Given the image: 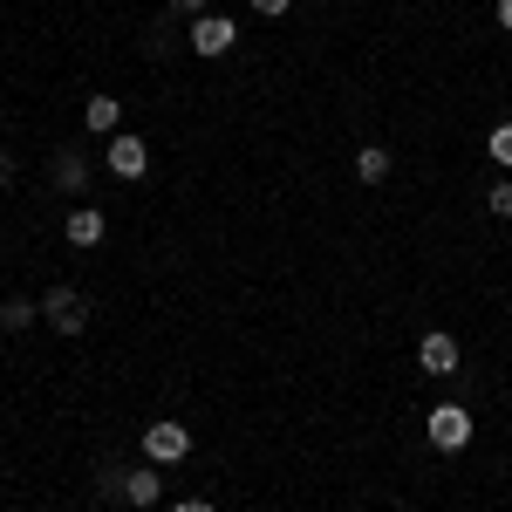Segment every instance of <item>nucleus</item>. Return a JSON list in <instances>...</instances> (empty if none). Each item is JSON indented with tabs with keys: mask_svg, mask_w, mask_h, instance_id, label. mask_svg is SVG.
<instances>
[{
	"mask_svg": "<svg viewBox=\"0 0 512 512\" xmlns=\"http://www.w3.org/2000/svg\"><path fill=\"white\" fill-rule=\"evenodd\" d=\"M41 321H48L55 335H82V328H89V301H82L76 287H48V294H41Z\"/></svg>",
	"mask_w": 512,
	"mask_h": 512,
	"instance_id": "1",
	"label": "nucleus"
},
{
	"mask_svg": "<svg viewBox=\"0 0 512 512\" xmlns=\"http://www.w3.org/2000/svg\"><path fill=\"white\" fill-rule=\"evenodd\" d=\"M424 437H431V451H465V444H472V410H465V403H437Z\"/></svg>",
	"mask_w": 512,
	"mask_h": 512,
	"instance_id": "2",
	"label": "nucleus"
},
{
	"mask_svg": "<svg viewBox=\"0 0 512 512\" xmlns=\"http://www.w3.org/2000/svg\"><path fill=\"white\" fill-rule=\"evenodd\" d=\"M144 458L151 465H185L192 458V431L185 424H144Z\"/></svg>",
	"mask_w": 512,
	"mask_h": 512,
	"instance_id": "3",
	"label": "nucleus"
},
{
	"mask_svg": "<svg viewBox=\"0 0 512 512\" xmlns=\"http://www.w3.org/2000/svg\"><path fill=\"white\" fill-rule=\"evenodd\" d=\"M103 164L130 185V178H144V171H151V144H144L137 130H117V137H110V151H103Z\"/></svg>",
	"mask_w": 512,
	"mask_h": 512,
	"instance_id": "4",
	"label": "nucleus"
},
{
	"mask_svg": "<svg viewBox=\"0 0 512 512\" xmlns=\"http://www.w3.org/2000/svg\"><path fill=\"white\" fill-rule=\"evenodd\" d=\"M185 41H192V55H205V62H219L226 48L239 41V28L226 21V14H198L192 28H185Z\"/></svg>",
	"mask_w": 512,
	"mask_h": 512,
	"instance_id": "5",
	"label": "nucleus"
},
{
	"mask_svg": "<svg viewBox=\"0 0 512 512\" xmlns=\"http://www.w3.org/2000/svg\"><path fill=\"white\" fill-rule=\"evenodd\" d=\"M417 369H424V376H458V335L431 328V335L417 342Z\"/></svg>",
	"mask_w": 512,
	"mask_h": 512,
	"instance_id": "6",
	"label": "nucleus"
},
{
	"mask_svg": "<svg viewBox=\"0 0 512 512\" xmlns=\"http://www.w3.org/2000/svg\"><path fill=\"white\" fill-rule=\"evenodd\" d=\"M110 492H117V499H130V506H158L164 478H158V465H137V472H117V478H110Z\"/></svg>",
	"mask_w": 512,
	"mask_h": 512,
	"instance_id": "7",
	"label": "nucleus"
},
{
	"mask_svg": "<svg viewBox=\"0 0 512 512\" xmlns=\"http://www.w3.org/2000/svg\"><path fill=\"white\" fill-rule=\"evenodd\" d=\"M103 233H110V219H103V212H96V205H69V219H62V239H69V246H103Z\"/></svg>",
	"mask_w": 512,
	"mask_h": 512,
	"instance_id": "8",
	"label": "nucleus"
},
{
	"mask_svg": "<svg viewBox=\"0 0 512 512\" xmlns=\"http://www.w3.org/2000/svg\"><path fill=\"white\" fill-rule=\"evenodd\" d=\"M48 178H55V192H89V158H82V151H55V158H48Z\"/></svg>",
	"mask_w": 512,
	"mask_h": 512,
	"instance_id": "9",
	"label": "nucleus"
},
{
	"mask_svg": "<svg viewBox=\"0 0 512 512\" xmlns=\"http://www.w3.org/2000/svg\"><path fill=\"white\" fill-rule=\"evenodd\" d=\"M82 123H89L96 137H117L123 130V103L117 96H89V103H82Z\"/></svg>",
	"mask_w": 512,
	"mask_h": 512,
	"instance_id": "10",
	"label": "nucleus"
},
{
	"mask_svg": "<svg viewBox=\"0 0 512 512\" xmlns=\"http://www.w3.org/2000/svg\"><path fill=\"white\" fill-rule=\"evenodd\" d=\"M35 321H41V301H21V294H14V301H0V328H7V335H28Z\"/></svg>",
	"mask_w": 512,
	"mask_h": 512,
	"instance_id": "11",
	"label": "nucleus"
},
{
	"mask_svg": "<svg viewBox=\"0 0 512 512\" xmlns=\"http://www.w3.org/2000/svg\"><path fill=\"white\" fill-rule=\"evenodd\" d=\"M355 178H362V185H383V178H390V151H383V144H362V151H355Z\"/></svg>",
	"mask_w": 512,
	"mask_h": 512,
	"instance_id": "12",
	"label": "nucleus"
},
{
	"mask_svg": "<svg viewBox=\"0 0 512 512\" xmlns=\"http://www.w3.org/2000/svg\"><path fill=\"white\" fill-rule=\"evenodd\" d=\"M485 158L499 164V171H512V123H499V130L485 137Z\"/></svg>",
	"mask_w": 512,
	"mask_h": 512,
	"instance_id": "13",
	"label": "nucleus"
},
{
	"mask_svg": "<svg viewBox=\"0 0 512 512\" xmlns=\"http://www.w3.org/2000/svg\"><path fill=\"white\" fill-rule=\"evenodd\" d=\"M485 205H492V212H499V219H512V178H499V185H492V192H485Z\"/></svg>",
	"mask_w": 512,
	"mask_h": 512,
	"instance_id": "14",
	"label": "nucleus"
},
{
	"mask_svg": "<svg viewBox=\"0 0 512 512\" xmlns=\"http://www.w3.org/2000/svg\"><path fill=\"white\" fill-rule=\"evenodd\" d=\"M287 7H294V0H253V14H267V21H280Z\"/></svg>",
	"mask_w": 512,
	"mask_h": 512,
	"instance_id": "15",
	"label": "nucleus"
},
{
	"mask_svg": "<svg viewBox=\"0 0 512 512\" xmlns=\"http://www.w3.org/2000/svg\"><path fill=\"white\" fill-rule=\"evenodd\" d=\"M164 7H171V14H185V21H198V14H205V0H164Z\"/></svg>",
	"mask_w": 512,
	"mask_h": 512,
	"instance_id": "16",
	"label": "nucleus"
},
{
	"mask_svg": "<svg viewBox=\"0 0 512 512\" xmlns=\"http://www.w3.org/2000/svg\"><path fill=\"white\" fill-rule=\"evenodd\" d=\"M14 171H21V164H14V151H0V185H14Z\"/></svg>",
	"mask_w": 512,
	"mask_h": 512,
	"instance_id": "17",
	"label": "nucleus"
},
{
	"mask_svg": "<svg viewBox=\"0 0 512 512\" xmlns=\"http://www.w3.org/2000/svg\"><path fill=\"white\" fill-rule=\"evenodd\" d=\"M171 512H212V499H178Z\"/></svg>",
	"mask_w": 512,
	"mask_h": 512,
	"instance_id": "18",
	"label": "nucleus"
},
{
	"mask_svg": "<svg viewBox=\"0 0 512 512\" xmlns=\"http://www.w3.org/2000/svg\"><path fill=\"white\" fill-rule=\"evenodd\" d=\"M492 14H499V28H506V35H512V0H499V7H492Z\"/></svg>",
	"mask_w": 512,
	"mask_h": 512,
	"instance_id": "19",
	"label": "nucleus"
}]
</instances>
